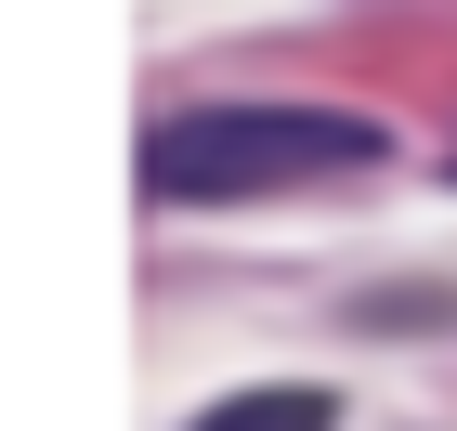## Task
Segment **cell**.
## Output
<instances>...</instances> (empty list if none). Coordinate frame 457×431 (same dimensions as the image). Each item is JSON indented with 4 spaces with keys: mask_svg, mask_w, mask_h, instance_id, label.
<instances>
[{
    "mask_svg": "<svg viewBox=\"0 0 457 431\" xmlns=\"http://www.w3.org/2000/svg\"><path fill=\"white\" fill-rule=\"evenodd\" d=\"M392 131L366 105H183L144 131V196L157 210H222V196H275V183H340L379 170Z\"/></svg>",
    "mask_w": 457,
    "mask_h": 431,
    "instance_id": "obj_1",
    "label": "cell"
},
{
    "mask_svg": "<svg viewBox=\"0 0 457 431\" xmlns=\"http://www.w3.org/2000/svg\"><path fill=\"white\" fill-rule=\"evenodd\" d=\"M183 431H340V405H327L314 379H262V393H222V405H196Z\"/></svg>",
    "mask_w": 457,
    "mask_h": 431,
    "instance_id": "obj_2",
    "label": "cell"
}]
</instances>
